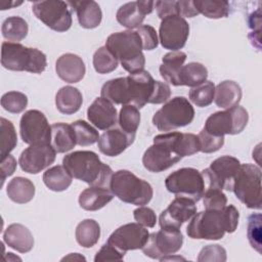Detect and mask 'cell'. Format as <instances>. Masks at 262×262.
Masks as SVG:
<instances>
[{
  "instance_id": "6da1fadb",
  "label": "cell",
  "mask_w": 262,
  "mask_h": 262,
  "mask_svg": "<svg viewBox=\"0 0 262 262\" xmlns=\"http://www.w3.org/2000/svg\"><path fill=\"white\" fill-rule=\"evenodd\" d=\"M157 81L147 71H139L127 77L112 79L105 82L100 94L115 104H132L137 108L149 103L155 92Z\"/></svg>"
},
{
  "instance_id": "7a4b0ae2",
  "label": "cell",
  "mask_w": 262,
  "mask_h": 262,
  "mask_svg": "<svg viewBox=\"0 0 262 262\" xmlns=\"http://www.w3.org/2000/svg\"><path fill=\"white\" fill-rule=\"evenodd\" d=\"M238 218V211L233 205L225 206L221 210L206 209L195 213L191 218L186 227V233L193 239H220L225 232L232 233L235 231Z\"/></svg>"
},
{
  "instance_id": "3957f363",
  "label": "cell",
  "mask_w": 262,
  "mask_h": 262,
  "mask_svg": "<svg viewBox=\"0 0 262 262\" xmlns=\"http://www.w3.org/2000/svg\"><path fill=\"white\" fill-rule=\"evenodd\" d=\"M62 166L76 179L90 186L110 185L113 170L90 150L73 151L62 159Z\"/></svg>"
},
{
  "instance_id": "277c9868",
  "label": "cell",
  "mask_w": 262,
  "mask_h": 262,
  "mask_svg": "<svg viewBox=\"0 0 262 262\" xmlns=\"http://www.w3.org/2000/svg\"><path fill=\"white\" fill-rule=\"evenodd\" d=\"M105 47L128 73L133 74L144 69L145 57L137 32L127 30L113 33L107 37Z\"/></svg>"
},
{
  "instance_id": "5b68a950",
  "label": "cell",
  "mask_w": 262,
  "mask_h": 262,
  "mask_svg": "<svg viewBox=\"0 0 262 262\" xmlns=\"http://www.w3.org/2000/svg\"><path fill=\"white\" fill-rule=\"evenodd\" d=\"M1 64L9 71L41 74L47 66L46 55L37 48L26 47L20 43L3 42Z\"/></svg>"
},
{
  "instance_id": "8992f818",
  "label": "cell",
  "mask_w": 262,
  "mask_h": 262,
  "mask_svg": "<svg viewBox=\"0 0 262 262\" xmlns=\"http://www.w3.org/2000/svg\"><path fill=\"white\" fill-rule=\"evenodd\" d=\"M180 132H168L154 137V143L143 154L142 164L144 168L154 173L165 171L182 158L177 152Z\"/></svg>"
},
{
  "instance_id": "52a82bcc",
  "label": "cell",
  "mask_w": 262,
  "mask_h": 262,
  "mask_svg": "<svg viewBox=\"0 0 262 262\" xmlns=\"http://www.w3.org/2000/svg\"><path fill=\"white\" fill-rule=\"evenodd\" d=\"M110 189L122 202L136 206L147 205L154 194L152 187L147 181L128 170H118L113 173Z\"/></svg>"
},
{
  "instance_id": "ba28073f",
  "label": "cell",
  "mask_w": 262,
  "mask_h": 262,
  "mask_svg": "<svg viewBox=\"0 0 262 262\" xmlns=\"http://www.w3.org/2000/svg\"><path fill=\"white\" fill-rule=\"evenodd\" d=\"M261 169L254 164H241L237 169L231 191L248 208L261 209Z\"/></svg>"
},
{
  "instance_id": "9c48e42d",
  "label": "cell",
  "mask_w": 262,
  "mask_h": 262,
  "mask_svg": "<svg viewBox=\"0 0 262 262\" xmlns=\"http://www.w3.org/2000/svg\"><path fill=\"white\" fill-rule=\"evenodd\" d=\"M194 118V108L184 96L167 101L152 117V124L160 131H171L189 125Z\"/></svg>"
},
{
  "instance_id": "30bf717a",
  "label": "cell",
  "mask_w": 262,
  "mask_h": 262,
  "mask_svg": "<svg viewBox=\"0 0 262 262\" xmlns=\"http://www.w3.org/2000/svg\"><path fill=\"white\" fill-rule=\"evenodd\" d=\"M165 186L176 196H184L199 202L205 192L203 175L194 168H181L167 176Z\"/></svg>"
},
{
  "instance_id": "8fae6325",
  "label": "cell",
  "mask_w": 262,
  "mask_h": 262,
  "mask_svg": "<svg viewBox=\"0 0 262 262\" xmlns=\"http://www.w3.org/2000/svg\"><path fill=\"white\" fill-rule=\"evenodd\" d=\"M248 121L247 110L241 105H235L210 115L205 122L204 129L214 136L235 135L246 128Z\"/></svg>"
},
{
  "instance_id": "7c38bea8",
  "label": "cell",
  "mask_w": 262,
  "mask_h": 262,
  "mask_svg": "<svg viewBox=\"0 0 262 262\" xmlns=\"http://www.w3.org/2000/svg\"><path fill=\"white\" fill-rule=\"evenodd\" d=\"M36 17L56 32L68 31L73 23L72 11L68 2L60 0L37 1L32 5Z\"/></svg>"
},
{
  "instance_id": "4fadbf2b",
  "label": "cell",
  "mask_w": 262,
  "mask_h": 262,
  "mask_svg": "<svg viewBox=\"0 0 262 262\" xmlns=\"http://www.w3.org/2000/svg\"><path fill=\"white\" fill-rule=\"evenodd\" d=\"M183 244V235L179 228L164 227L148 235V239L142 247L145 256L151 259H159L178 252Z\"/></svg>"
},
{
  "instance_id": "5bb4252c",
  "label": "cell",
  "mask_w": 262,
  "mask_h": 262,
  "mask_svg": "<svg viewBox=\"0 0 262 262\" xmlns=\"http://www.w3.org/2000/svg\"><path fill=\"white\" fill-rule=\"evenodd\" d=\"M241 162L231 156H222L214 160L209 168L201 172L205 182V189L219 188L231 191L233 178Z\"/></svg>"
},
{
  "instance_id": "9a60e30c",
  "label": "cell",
  "mask_w": 262,
  "mask_h": 262,
  "mask_svg": "<svg viewBox=\"0 0 262 262\" xmlns=\"http://www.w3.org/2000/svg\"><path fill=\"white\" fill-rule=\"evenodd\" d=\"M19 133L27 144L50 143L51 126L45 115L38 110L27 111L19 121Z\"/></svg>"
},
{
  "instance_id": "2e32d148",
  "label": "cell",
  "mask_w": 262,
  "mask_h": 262,
  "mask_svg": "<svg viewBox=\"0 0 262 262\" xmlns=\"http://www.w3.org/2000/svg\"><path fill=\"white\" fill-rule=\"evenodd\" d=\"M189 36V25L179 15H169L162 19L159 37L161 45L171 51H179L184 47Z\"/></svg>"
},
{
  "instance_id": "e0dca14e",
  "label": "cell",
  "mask_w": 262,
  "mask_h": 262,
  "mask_svg": "<svg viewBox=\"0 0 262 262\" xmlns=\"http://www.w3.org/2000/svg\"><path fill=\"white\" fill-rule=\"evenodd\" d=\"M56 157V151L50 143L31 144L19 156L18 164L23 171L37 174L49 167Z\"/></svg>"
},
{
  "instance_id": "ac0fdd59",
  "label": "cell",
  "mask_w": 262,
  "mask_h": 262,
  "mask_svg": "<svg viewBox=\"0 0 262 262\" xmlns=\"http://www.w3.org/2000/svg\"><path fill=\"white\" fill-rule=\"evenodd\" d=\"M148 230L139 223H127L118 227L108 237L107 243L122 252L142 249L148 239Z\"/></svg>"
},
{
  "instance_id": "d6986e66",
  "label": "cell",
  "mask_w": 262,
  "mask_h": 262,
  "mask_svg": "<svg viewBox=\"0 0 262 262\" xmlns=\"http://www.w3.org/2000/svg\"><path fill=\"white\" fill-rule=\"evenodd\" d=\"M194 203L188 198L176 196L160 215L159 223L161 228H180L184 222L195 215L196 207Z\"/></svg>"
},
{
  "instance_id": "ffe728a7",
  "label": "cell",
  "mask_w": 262,
  "mask_h": 262,
  "mask_svg": "<svg viewBox=\"0 0 262 262\" xmlns=\"http://www.w3.org/2000/svg\"><path fill=\"white\" fill-rule=\"evenodd\" d=\"M155 1L138 0L123 4L117 11L116 18L118 23L129 29H136L141 27L145 15L152 12Z\"/></svg>"
},
{
  "instance_id": "44dd1931",
  "label": "cell",
  "mask_w": 262,
  "mask_h": 262,
  "mask_svg": "<svg viewBox=\"0 0 262 262\" xmlns=\"http://www.w3.org/2000/svg\"><path fill=\"white\" fill-rule=\"evenodd\" d=\"M135 136L124 132L121 128H112L103 132L97 141L99 150L108 157L121 155L134 142Z\"/></svg>"
},
{
  "instance_id": "7402d4cb",
  "label": "cell",
  "mask_w": 262,
  "mask_h": 262,
  "mask_svg": "<svg viewBox=\"0 0 262 262\" xmlns=\"http://www.w3.org/2000/svg\"><path fill=\"white\" fill-rule=\"evenodd\" d=\"M87 118L99 130H107L118 121L114 103L103 97H97L87 108Z\"/></svg>"
},
{
  "instance_id": "603a6c76",
  "label": "cell",
  "mask_w": 262,
  "mask_h": 262,
  "mask_svg": "<svg viewBox=\"0 0 262 262\" xmlns=\"http://www.w3.org/2000/svg\"><path fill=\"white\" fill-rule=\"evenodd\" d=\"M55 71L62 81L67 83H78L84 78L86 68L83 59L79 55L66 53L57 58Z\"/></svg>"
},
{
  "instance_id": "cb8c5ba5",
  "label": "cell",
  "mask_w": 262,
  "mask_h": 262,
  "mask_svg": "<svg viewBox=\"0 0 262 262\" xmlns=\"http://www.w3.org/2000/svg\"><path fill=\"white\" fill-rule=\"evenodd\" d=\"M69 6L75 10L79 24L84 29L98 27L102 19V12L99 5L93 0L68 1Z\"/></svg>"
},
{
  "instance_id": "d4e9b609",
  "label": "cell",
  "mask_w": 262,
  "mask_h": 262,
  "mask_svg": "<svg viewBox=\"0 0 262 262\" xmlns=\"http://www.w3.org/2000/svg\"><path fill=\"white\" fill-rule=\"evenodd\" d=\"M4 243L19 253H28L34 247V237L28 227L19 223L7 226L3 233Z\"/></svg>"
},
{
  "instance_id": "484cf974",
  "label": "cell",
  "mask_w": 262,
  "mask_h": 262,
  "mask_svg": "<svg viewBox=\"0 0 262 262\" xmlns=\"http://www.w3.org/2000/svg\"><path fill=\"white\" fill-rule=\"evenodd\" d=\"M186 53L180 50L171 51L165 54L162 58V64L159 69L162 78L174 86H181L180 72L186 60Z\"/></svg>"
},
{
  "instance_id": "4316f807",
  "label": "cell",
  "mask_w": 262,
  "mask_h": 262,
  "mask_svg": "<svg viewBox=\"0 0 262 262\" xmlns=\"http://www.w3.org/2000/svg\"><path fill=\"white\" fill-rule=\"evenodd\" d=\"M113 198L114 193L105 186H90L80 193L78 202L86 211H97L107 205Z\"/></svg>"
},
{
  "instance_id": "83f0119b",
  "label": "cell",
  "mask_w": 262,
  "mask_h": 262,
  "mask_svg": "<svg viewBox=\"0 0 262 262\" xmlns=\"http://www.w3.org/2000/svg\"><path fill=\"white\" fill-rule=\"evenodd\" d=\"M242 99L241 86L231 80H225L220 82L215 87L214 101L217 106L221 108H231L238 105Z\"/></svg>"
},
{
  "instance_id": "f1b7e54d",
  "label": "cell",
  "mask_w": 262,
  "mask_h": 262,
  "mask_svg": "<svg viewBox=\"0 0 262 262\" xmlns=\"http://www.w3.org/2000/svg\"><path fill=\"white\" fill-rule=\"evenodd\" d=\"M83 103V96L80 90L72 86L61 87L55 95V105L58 112L64 115L77 113Z\"/></svg>"
},
{
  "instance_id": "f546056e",
  "label": "cell",
  "mask_w": 262,
  "mask_h": 262,
  "mask_svg": "<svg viewBox=\"0 0 262 262\" xmlns=\"http://www.w3.org/2000/svg\"><path fill=\"white\" fill-rule=\"evenodd\" d=\"M50 144L58 154L73 149L77 142L72 126L66 123L52 124Z\"/></svg>"
},
{
  "instance_id": "4dcf8cb0",
  "label": "cell",
  "mask_w": 262,
  "mask_h": 262,
  "mask_svg": "<svg viewBox=\"0 0 262 262\" xmlns=\"http://www.w3.org/2000/svg\"><path fill=\"white\" fill-rule=\"evenodd\" d=\"M6 193L12 202L26 204L33 200L35 195V185L28 178L20 176L14 177L8 182Z\"/></svg>"
},
{
  "instance_id": "1f68e13d",
  "label": "cell",
  "mask_w": 262,
  "mask_h": 262,
  "mask_svg": "<svg viewBox=\"0 0 262 262\" xmlns=\"http://www.w3.org/2000/svg\"><path fill=\"white\" fill-rule=\"evenodd\" d=\"M73 176L60 165L47 169L43 174L44 184L52 191H63L72 184Z\"/></svg>"
},
{
  "instance_id": "d6a6232c",
  "label": "cell",
  "mask_w": 262,
  "mask_h": 262,
  "mask_svg": "<svg viewBox=\"0 0 262 262\" xmlns=\"http://www.w3.org/2000/svg\"><path fill=\"white\" fill-rule=\"evenodd\" d=\"M100 237V226L94 219H85L76 227V241L83 248L95 246Z\"/></svg>"
},
{
  "instance_id": "836d02e7",
  "label": "cell",
  "mask_w": 262,
  "mask_h": 262,
  "mask_svg": "<svg viewBox=\"0 0 262 262\" xmlns=\"http://www.w3.org/2000/svg\"><path fill=\"white\" fill-rule=\"evenodd\" d=\"M2 36L8 40V42L18 43L25 39L29 32L27 21L20 16H9L7 17L1 27Z\"/></svg>"
},
{
  "instance_id": "e575fe53",
  "label": "cell",
  "mask_w": 262,
  "mask_h": 262,
  "mask_svg": "<svg viewBox=\"0 0 262 262\" xmlns=\"http://www.w3.org/2000/svg\"><path fill=\"white\" fill-rule=\"evenodd\" d=\"M208 78L207 68L200 62H189L182 67L180 72V83L181 86L195 87Z\"/></svg>"
},
{
  "instance_id": "d590c367",
  "label": "cell",
  "mask_w": 262,
  "mask_h": 262,
  "mask_svg": "<svg viewBox=\"0 0 262 262\" xmlns=\"http://www.w3.org/2000/svg\"><path fill=\"white\" fill-rule=\"evenodd\" d=\"M193 5L199 13L208 18H221L229 14V3L224 0H195Z\"/></svg>"
},
{
  "instance_id": "8d00e7d4",
  "label": "cell",
  "mask_w": 262,
  "mask_h": 262,
  "mask_svg": "<svg viewBox=\"0 0 262 262\" xmlns=\"http://www.w3.org/2000/svg\"><path fill=\"white\" fill-rule=\"evenodd\" d=\"M118 116V123L120 128L124 132L135 136L140 124L139 108L132 104H125L120 110Z\"/></svg>"
},
{
  "instance_id": "74e56055",
  "label": "cell",
  "mask_w": 262,
  "mask_h": 262,
  "mask_svg": "<svg viewBox=\"0 0 262 262\" xmlns=\"http://www.w3.org/2000/svg\"><path fill=\"white\" fill-rule=\"evenodd\" d=\"M17 144V135L13 124L5 118L0 119V157L4 160Z\"/></svg>"
},
{
  "instance_id": "f35d334b",
  "label": "cell",
  "mask_w": 262,
  "mask_h": 262,
  "mask_svg": "<svg viewBox=\"0 0 262 262\" xmlns=\"http://www.w3.org/2000/svg\"><path fill=\"white\" fill-rule=\"evenodd\" d=\"M214 95L215 85L211 81H205L204 83L192 87L188 93L190 101L199 107L210 105L214 100Z\"/></svg>"
},
{
  "instance_id": "ab89813d",
  "label": "cell",
  "mask_w": 262,
  "mask_h": 262,
  "mask_svg": "<svg viewBox=\"0 0 262 262\" xmlns=\"http://www.w3.org/2000/svg\"><path fill=\"white\" fill-rule=\"evenodd\" d=\"M71 126L74 130L76 142L78 145L87 146L98 141L99 139L98 131L86 121L77 120L73 122Z\"/></svg>"
},
{
  "instance_id": "60d3db41",
  "label": "cell",
  "mask_w": 262,
  "mask_h": 262,
  "mask_svg": "<svg viewBox=\"0 0 262 262\" xmlns=\"http://www.w3.org/2000/svg\"><path fill=\"white\" fill-rule=\"evenodd\" d=\"M119 61L105 47H99L93 54V67L98 74H108L118 68Z\"/></svg>"
},
{
  "instance_id": "b9f144b4",
  "label": "cell",
  "mask_w": 262,
  "mask_h": 262,
  "mask_svg": "<svg viewBox=\"0 0 262 262\" xmlns=\"http://www.w3.org/2000/svg\"><path fill=\"white\" fill-rule=\"evenodd\" d=\"M28 105V97L18 91H9L2 95L1 106L11 114H19Z\"/></svg>"
},
{
  "instance_id": "7bdbcfd3",
  "label": "cell",
  "mask_w": 262,
  "mask_h": 262,
  "mask_svg": "<svg viewBox=\"0 0 262 262\" xmlns=\"http://www.w3.org/2000/svg\"><path fill=\"white\" fill-rule=\"evenodd\" d=\"M261 214L255 213L248 218L247 234L248 239L252 248H254L258 253L261 254Z\"/></svg>"
},
{
  "instance_id": "ee69618b",
  "label": "cell",
  "mask_w": 262,
  "mask_h": 262,
  "mask_svg": "<svg viewBox=\"0 0 262 262\" xmlns=\"http://www.w3.org/2000/svg\"><path fill=\"white\" fill-rule=\"evenodd\" d=\"M203 203L205 209L221 210L227 204V198L222 189L207 188L203 194Z\"/></svg>"
},
{
  "instance_id": "f6af8a7d",
  "label": "cell",
  "mask_w": 262,
  "mask_h": 262,
  "mask_svg": "<svg viewBox=\"0 0 262 262\" xmlns=\"http://www.w3.org/2000/svg\"><path fill=\"white\" fill-rule=\"evenodd\" d=\"M198 138L200 142V151L205 154L215 152L224 144V136H214L208 133L204 128L200 131Z\"/></svg>"
},
{
  "instance_id": "bcb514c9",
  "label": "cell",
  "mask_w": 262,
  "mask_h": 262,
  "mask_svg": "<svg viewBox=\"0 0 262 262\" xmlns=\"http://www.w3.org/2000/svg\"><path fill=\"white\" fill-rule=\"evenodd\" d=\"M198 261H226V251L220 245H208L204 247L198 257Z\"/></svg>"
},
{
  "instance_id": "7dc6e473",
  "label": "cell",
  "mask_w": 262,
  "mask_h": 262,
  "mask_svg": "<svg viewBox=\"0 0 262 262\" xmlns=\"http://www.w3.org/2000/svg\"><path fill=\"white\" fill-rule=\"evenodd\" d=\"M136 32L140 37L143 50H152L158 47L159 39L154 27L149 25H143L139 27Z\"/></svg>"
},
{
  "instance_id": "c3c4849f",
  "label": "cell",
  "mask_w": 262,
  "mask_h": 262,
  "mask_svg": "<svg viewBox=\"0 0 262 262\" xmlns=\"http://www.w3.org/2000/svg\"><path fill=\"white\" fill-rule=\"evenodd\" d=\"M125 252L120 251L115 246L110 243H105L101 249L96 253L94 257L95 262H102V261H122L125 256Z\"/></svg>"
},
{
  "instance_id": "681fc988",
  "label": "cell",
  "mask_w": 262,
  "mask_h": 262,
  "mask_svg": "<svg viewBox=\"0 0 262 262\" xmlns=\"http://www.w3.org/2000/svg\"><path fill=\"white\" fill-rule=\"evenodd\" d=\"M133 216L135 221L144 227L151 228L157 223V216L155 211L145 206H139V208L135 209L133 211Z\"/></svg>"
},
{
  "instance_id": "f907efd6",
  "label": "cell",
  "mask_w": 262,
  "mask_h": 262,
  "mask_svg": "<svg viewBox=\"0 0 262 262\" xmlns=\"http://www.w3.org/2000/svg\"><path fill=\"white\" fill-rule=\"evenodd\" d=\"M158 16L163 19L169 15H178L177 1L175 0H160L155 2Z\"/></svg>"
},
{
  "instance_id": "816d5d0a",
  "label": "cell",
  "mask_w": 262,
  "mask_h": 262,
  "mask_svg": "<svg viewBox=\"0 0 262 262\" xmlns=\"http://www.w3.org/2000/svg\"><path fill=\"white\" fill-rule=\"evenodd\" d=\"M170 96H171L170 86L165 82L157 81L156 89L149 103H154V104L164 103L170 98Z\"/></svg>"
},
{
  "instance_id": "f5cc1de1",
  "label": "cell",
  "mask_w": 262,
  "mask_h": 262,
  "mask_svg": "<svg viewBox=\"0 0 262 262\" xmlns=\"http://www.w3.org/2000/svg\"><path fill=\"white\" fill-rule=\"evenodd\" d=\"M16 168V161L11 156L8 155L4 160L1 161L0 164V174H1V186L3 185L6 177L11 176Z\"/></svg>"
},
{
  "instance_id": "db71d44e",
  "label": "cell",
  "mask_w": 262,
  "mask_h": 262,
  "mask_svg": "<svg viewBox=\"0 0 262 262\" xmlns=\"http://www.w3.org/2000/svg\"><path fill=\"white\" fill-rule=\"evenodd\" d=\"M177 8H178V15L181 17H193L199 14L198 10L193 5V1H177Z\"/></svg>"
},
{
  "instance_id": "11a10c76",
  "label": "cell",
  "mask_w": 262,
  "mask_h": 262,
  "mask_svg": "<svg viewBox=\"0 0 262 262\" xmlns=\"http://www.w3.org/2000/svg\"><path fill=\"white\" fill-rule=\"evenodd\" d=\"M64 260H77V261H81V260H86L85 259V257H83L82 255H80L79 253H72V254H70L69 256H67V257H63L62 259H61V261H64Z\"/></svg>"
}]
</instances>
